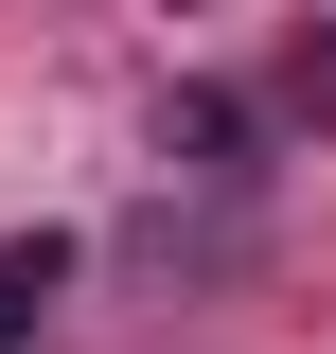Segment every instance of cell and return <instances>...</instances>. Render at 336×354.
I'll list each match as a JSON object with an SVG mask.
<instances>
[{"label":"cell","mask_w":336,"mask_h":354,"mask_svg":"<svg viewBox=\"0 0 336 354\" xmlns=\"http://www.w3.org/2000/svg\"><path fill=\"white\" fill-rule=\"evenodd\" d=\"M301 88H319V124H336V53H319V71H301Z\"/></svg>","instance_id":"cell-3"},{"label":"cell","mask_w":336,"mask_h":354,"mask_svg":"<svg viewBox=\"0 0 336 354\" xmlns=\"http://www.w3.org/2000/svg\"><path fill=\"white\" fill-rule=\"evenodd\" d=\"M160 160H195V177H248V106H230V88H177V106H160Z\"/></svg>","instance_id":"cell-1"},{"label":"cell","mask_w":336,"mask_h":354,"mask_svg":"<svg viewBox=\"0 0 336 354\" xmlns=\"http://www.w3.org/2000/svg\"><path fill=\"white\" fill-rule=\"evenodd\" d=\"M53 301H71V248H53V230H18V248H0V354L36 337Z\"/></svg>","instance_id":"cell-2"}]
</instances>
